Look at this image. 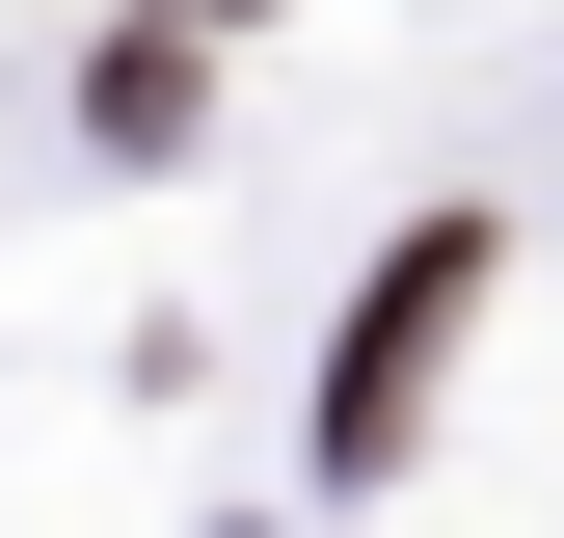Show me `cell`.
<instances>
[{"label": "cell", "mask_w": 564, "mask_h": 538, "mask_svg": "<svg viewBox=\"0 0 564 538\" xmlns=\"http://www.w3.org/2000/svg\"><path fill=\"white\" fill-rule=\"evenodd\" d=\"M457 297H484V243L431 216L377 269V323H349V377H323V458H403V404H431V351H457Z\"/></svg>", "instance_id": "1"}]
</instances>
